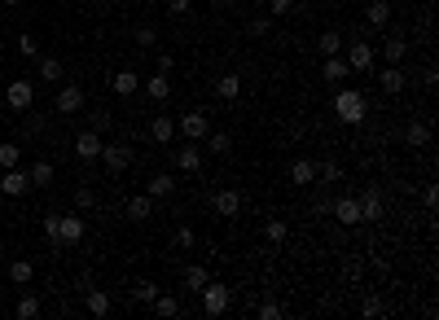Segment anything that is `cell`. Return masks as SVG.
<instances>
[{"label":"cell","instance_id":"obj_26","mask_svg":"<svg viewBox=\"0 0 439 320\" xmlns=\"http://www.w3.org/2000/svg\"><path fill=\"white\" fill-rule=\"evenodd\" d=\"M62 75H66L62 57H40V79L44 84H62Z\"/></svg>","mask_w":439,"mask_h":320},{"label":"cell","instance_id":"obj_46","mask_svg":"<svg viewBox=\"0 0 439 320\" xmlns=\"http://www.w3.org/2000/svg\"><path fill=\"white\" fill-rule=\"evenodd\" d=\"M132 35H136V44H145V49H150V44H154V40H159V31H154V27H150V22H141V27H136Z\"/></svg>","mask_w":439,"mask_h":320},{"label":"cell","instance_id":"obj_18","mask_svg":"<svg viewBox=\"0 0 439 320\" xmlns=\"http://www.w3.org/2000/svg\"><path fill=\"white\" fill-rule=\"evenodd\" d=\"M150 140H159V145H172V140H176V118H167V114L150 118Z\"/></svg>","mask_w":439,"mask_h":320},{"label":"cell","instance_id":"obj_1","mask_svg":"<svg viewBox=\"0 0 439 320\" xmlns=\"http://www.w3.org/2000/svg\"><path fill=\"white\" fill-rule=\"evenodd\" d=\"M84 220L79 215H44V237H49L53 246H75L84 242Z\"/></svg>","mask_w":439,"mask_h":320},{"label":"cell","instance_id":"obj_37","mask_svg":"<svg viewBox=\"0 0 439 320\" xmlns=\"http://www.w3.org/2000/svg\"><path fill=\"white\" fill-rule=\"evenodd\" d=\"M150 307H154L159 316H181V299H172V294H159Z\"/></svg>","mask_w":439,"mask_h":320},{"label":"cell","instance_id":"obj_14","mask_svg":"<svg viewBox=\"0 0 439 320\" xmlns=\"http://www.w3.org/2000/svg\"><path fill=\"white\" fill-rule=\"evenodd\" d=\"M123 211H127V220H132V224H145V220L154 215V198H150V193H132Z\"/></svg>","mask_w":439,"mask_h":320},{"label":"cell","instance_id":"obj_25","mask_svg":"<svg viewBox=\"0 0 439 320\" xmlns=\"http://www.w3.org/2000/svg\"><path fill=\"white\" fill-rule=\"evenodd\" d=\"M216 97L220 101H237V97H242V79H237V75H220L216 79Z\"/></svg>","mask_w":439,"mask_h":320},{"label":"cell","instance_id":"obj_53","mask_svg":"<svg viewBox=\"0 0 439 320\" xmlns=\"http://www.w3.org/2000/svg\"><path fill=\"white\" fill-rule=\"evenodd\" d=\"M189 5H194V0H167V9H172V14H189Z\"/></svg>","mask_w":439,"mask_h":320},{"label":"cell","instance_id":"obj_17","mask_svg":"<svg viewBox=\"0 0 439 320\" xmlns=\"http://www.w3.org/2000/svg\"><path fill=\"white\" fill-rule=\"evenodd\" d=\"M378 88L396 97V92H405V88H409V75H405V70H400V66H387L382 75H378Z\"/></svg>","mask_w":439,"mask_h":320},{"label":"cell","instance_id":"obj_30","mask_svg":"<svg viewBox=\"0 0 439 320\" xmlns=\"http://www.w3.org/2000/svg\"><path fill=\"white\" fill-rule=\"evenodd\" d=\"M40 307H44V303L35 299V294H22V299L14 303V316H18V320H35V316H40Z\"/></svg>","mask_w":439,"mask_h":320},{"label":"cell","instance_id":"obj_43","mask_svg":"<svg viewBox=\"0 0 439 320\" xmlns=\"http://www.w3.org/2000/svg\"><path fill=\"white\" fill-rule=\"evenodd\" d=\"M22 127H27V136H40L44 127H49V118H44V114H35V110H27V123H22Z\"/></svg>","mask_w":439,"mask_h":320},{"label":"cell","instance_id":"obj_4","mask_svg":"<svg viewBox=\"0 0 439 320\" xmlns=\"http://www.w3.org/2000/svg\"><path fill=\"white\" fill-rule=\"evenodd\" d=\"M5 101H9V110L27 114V110H31V101H35V84H31V79H14V84L5 88Z\"/></svg>","mask_w":439,"mask_h":320},{"label":"cell","instance_id":"obj_45","mask_svg":"<svg viewBox=\"0 0 439 320\" xmlns=\"http://www.w3.org/2000/svg\"><path fill=\"white\" fill-rule=\"evenodd\" d=\"M75 206L79 211H92V206H97V193H92V189H75Z\"/></svg>","mask_w":439,"mask_h":320},{"label":"cell","instance_id":"obj_5","mask_svg":"<svg viewBox=\"0 0 439 320\" xmlns=\"http://www.w3.org/2000/svg\"><path fill=\"white\" fill-rule=\"evenodd\" d=\"M101 162H105V171H127L136 162V153H132V145H123V140H119V145H105L101 149Z\"/></svg>","mask_w":439,"mask_h":320},{"label":"cell","instance_id":"obj_33","mask_svg":"<svg viewBox=\"0 0 439 320\" xmlns=\"http://www.w3.org/2000/svg\"><path fill=\"white\" fill-rule=\"evenodd\" d=\"M207 149L216 153V158H224V153L233 149V136L229 132H207Z\"/></svg>","mask_w":439,"mask_h":320},{"label":"cell","instance_id":"obj_20","mask_svg":"<svg viewBox=\"0 0 439 320\" xmlns=\"http://www.w3.org/2000/svg\"><path fill=\"white\" fill-rule=\"evenodd\" d=\"M382 57H387L391 66H400V62L409 57V40H405V35H391V40L382 44Z\"/></svg>","mask_w":439,"mask_h":320},{"label":"cell","instance_id":"obj_42","mask_svg":"<svg viewBox=\"0 0 439 320\" xmlns=\"http://www.w3.org/2000/svg\"><path fill=\"white\" fill-rule=\"evenodd\" d=\"M110 123H114V114H110V110H92V114H88V127H92V132H105Z\"/></svg>","mask_w":439,"mask_h":320},{"label":"cell","instance_id":"obj_28","mask_svg":"<svg viewBox=\"0 0 439 320\" xmlns=\"http://www.w3.org/2000/svg\"><path fill=\"white\" fill-rule=\"evenodd\" d=\"M360 220H382V193L369 189V193L360 198Z\"/></svg>","mask_w":439,"mask_h":320},{"label":"cell","instance_id":"obj_56","mask_svg":"<svg viewBox=\"0 0 439 320\" xmlns=\"http://www.w3.org/2000/svg\"><path fill=\"white\" fill-rule=\"evenodd\" d=\"M79 5H88V0H79Z\"/></svg>","mask_w":439,"mask_h":320},{"label":"cell","instance_id":"obj_34","mask_svg":"<svg viewBox=\"0 0 439 320\" xmlns=\"http://www.w3.org/2000/svg\"><path fill=\"white\" fill-rule=\"evenodd\" d=\"M31 277H35V264H27V259H18V264H9V281H14V286H27Z\"/></svg>","mask_w":439,"mask_h":320},{"label":"cell","instance_id":"obj_11","mask_svg":"<svg viewBox=\"0 0 439 320\" xmlns=\"http://www.w3.org/2000/svg\"><path fill=\"white\" fill-rule=\"evenodd\" d=\"M27 189H31V175H27V171L9 167L5 175H0V193H5V198H22Z\"/></svg>","mask_w":439,"mask_h":320},{"label":"cell","instance_id":"obj_22","mask_svg":"<svg viewBox=\"0 0 439 320\" xmlns=\"http://www.w3.org/2000/svg\"><path fill=\"white\" fill-rule=\"evenodd\" d=\"M347 75H351V66H347V57H343V53L325 57V79H329V84H343Z\"/></svg>","mask_w":439,"mask_h":320},{"label":"cell","instance_id":"obj_47","mask_svg":"<svg viewBox=\"0 0 439 320\" xmlns=\"http://www.w3.org/2000/svg\"><path fill=\"white\" fill-rule=\"evenodd\" d=\"M360 312H365V316H387V303H382V299H365Z\"/></svg>","mask_w":439,"mask_h":320},{"label":"cell","instance_id":"obj_13","mask_svg":"<svg viewBox=\"0 0 439 320\" xmlns=\"http://www.w3.org/2000/svg\"><path fill=\"white\" fill-rule=\"evenodd\" d=\"M329 211L338 215V224H343V228L360 224V202H356V198H334V202H329Z\"/></svg>","mask_w":439,"mask_h":320},{"label":"cell","instance_id":"obj_8","mask_svg":"<svg viewBox=\"0 0 439 320\" xmlns=\"http://www.w3.org/2000/svg\"><path fill=\"white\" fill-rule=\"evenodd\" d=\"M211 211L224 215V220H233L237 211H242V193H237V189H220V193H211Z\"/></svg>","mask_w":439,"mask_h":320},{"label":"cell","instance_id":"obj_35","mask_svg":"<svg viewBox=\"0 0 439 320\" xmlns=\"http://www.w3.org/2000/svg\"><path fill=\"white\" fill-rule=\"evenodd\" d=\"M18 162H22V149L14 145V140H5V145H0V171L18 167Z\"/></svg>","mask_w":439,"mask_h":320},{"label":"cell","instance_id":"obj_32","mask_svg":"<svg viewBox=\"0 0 439 320\" xmlns=\"http://www.w3.org/2000/svg\"><path fill=\"white\" fill-rule=\"evenodd\" d=\"M27 175H31V189H49L53 184V162H35Z\"/></svg>","mask_w":439,"mask_h":320},{"label":"cell","instance_id":"obj_55","mask_svg":"<svg viewBox=\"0 0 439 320\" xmlns=\"http://www.w3.org/2000/svg\"><path fill=\"white\" fill-rule=\"evenodd\" d=\"M224 5H237V0H224Z\"/></svg>","mask_w":439,"mask_h":320},{"label":"cell","instance_id":"obj_6","mask_svg":"<svg viewBox=\"0 0 439 320\" xmlns=\"http://www.w3.org/2000/svg\"><path fill=\"white\" fill-rule=\"evenodd\" d=\"M176 132H185L189 140H207V132H211V118H207L203 110H189L185 118H176Z\"/></svg>","mask_w":439,"mask_h":320},{"label":"cell","instance_id":"obj_38","mask_svg":"<svg viewBox=\"0 0 439 320\" xmlns=\"http://www.w3.org/2000/svg\"><path fill=\"white\" fill-rule=\"evenodd\" d=\"M316 49H321L325 57H334V53H343V35H338V31H325V35H321V44H316Z\"/></svg>","mask_w":439,"mask_h":320},{"label":"cell","instance_id":"obj_36","mask_svg":"<svg viewBox=\"0 0 439 320\" xmlns=\"http://www.w3.org/2000/svg\"><path fill=\"white\" fill-rule=\"evenodd\" d=\"M286 233H290V224H286V220H268V224H264V237H268L272 246L286 242Z\"/></svg>","mask_w":439,"mask_h":320},{"label":"cell","instance_id":"obj_2","mask_svg":"<svg viewBox=\"0 0 439 320\" xmlns=\"http://www.w3.org/2000/svg\"><path fill=\"white\" fill-rule=\"evenodd\" d=\"M334 114L343 118V123H365V114H369V101H365V92L360 88H338V97H334Z\"/></svg>","mask_w":439,"mask_h":320},{"label":"cell","instance_id":"obj_52","mask_svg":"<svg viewBox=\"0 0 439 320\" xmlns=\"http://www.w3.org/2000/svg\"><path fill=\"white\" fill-rule=\"evenodd\" d=\"M172 66H176V57H172V53H159V75H167Z\"/></svg>","mask_w":439,"mask_h":320},{"label":"cell","instance_id":"obj_3","mask_svg":"<svg viewBox=\"0 0 439 320\" xmlns=\"http://www.w3.org/2000/svg\"><path fill=\"white\" fill-rule=\"evenodd\" d=\"M198 294H203V316H224V312H229V303H233V290L220 286V281H207Z\"/></svg>","mask_w":439,"mask_h":320},{"label":"cell","instance_id":"obj_21","mask_svg":"<svg viewBox=\"0 0 439 320\" xmlns=\"http://www.w3.org/2000/svg\"><path fill=\"white\" fill-rule=\"evenodd\" d=\"M110 88L119 92V97H132V92H141V79H136V70H119V75L110 79Z\"/></svg>","mask_w":439,"mask_h":320},{"label":"cell","instance_id":"obj_7","mask_svg":"<svg viewBox=\"0 0 439 320\" xmlns=\"http://www.w3.org/2000/svg\"><path fill=\"white\" fill-rule=\"evenodd\" d=\"M101 149H105V140H101V132H92V127H84V132L75 136V153H79L84 162H97Z\"/></svg>","mask_w":439,"mask_h":320},{"label":"cell","instance_id":"obj_24","mask_svg":"<svg viewBox=\"0 0 439 320\" xmlns=\"http://www.w3.org/2000/svg\"><path fill=\"white\" fill-rule=\"evenodd\" d=\"M207 281H211V268H203V264H189V268H185V290H189V294H198Z\"/></svg>","mask_w":439,"mask_h":320},{"label":"cell","instance_id":"obj_49","mask_svg":"<svg viewBox=\"0 0 439 320\" xmlns=\"http://www.w3.org/2000/svg\"><path fill=\"white\" fill-rule=\"evenodd\" d=\"M360 259H347V264H343V277H347V281H360Z\"/></svg>","mask_w":439,"mask_h":320},{"label":"cell","instance_id":"obj_12","mask_svg":"<svg viewBox=\"0 0 439 320\" xmlns=\"http://www.w3.org/2000/svg\"><path fill=\"white\" fill-rule=\"evenodd\" d=\"M374 53H378V49H374L369 40H356L351 49H347V66H351V70H374Z\"/></svg>","mask_w":439,"mask_h":320},{"label":"cell","instance_id":"obj_48","mask_svg":"<svg viewBox=\"0 0 439 320\" xmlns=\"http://www.w3.org/2000/svg\"><path fill=\"white\" fill-rule=\"evenodd\" d=\"M268 27H272V18H251V22H246L251 35H268Z\"/></svg>","mask_w":439,"mask_h":320},{"label":"cell","instance_id":"obj_23","mask_svg":"<svg viewBox=\"0 0 439 320\" xmlns=\"http://www.w3.org/2000/svg\"><path fill=\"white\" fill-rule=\"evenodd\" d=\"M365 22L382 31L387 22H391V5H387V0H369V9H365Z\"/></svg>","mask_w":439,"mask_h":320},{"label":"cell","instance_id":"obj_16","mask_svg":"<svg viewBox=\"0 0 439 320\" xmlns=\"http://www.w3.org/2000/svg\"><path fill=\"white\" fill-rule=\"evenodd\" d=\"M84 312H88V316H97V320H101V316H110V312H114L110 294H105V290H88V294H84Z\"/></svg>","mask_w":439,"mask_h":320},{"label":"cell","instance_id":"obj_15","mask_svg":"<svg viewBox=\"0 0 439 320\" xmlns=\"http://www.w3.org/2000/svg\"><path fill=\"white\" fill-rule=\"evenodd\" d=\"M145 193L154 198V202H167V198H176V180L167 171H159V175H150V184H145Z\"/></svg>","mask_w":439,"mask_h":320},{"label":"cell","instance_id":"obj_27","mask_svg":"<svg viewBox=\"0 0 439 320\" xmlns=\"http://www.w3.org/2000/svg\"><path fill=\"white\" fill-rule=\"evenodd\" d=\"M141 88H145V97H150V101H167V97H172V84H167V75H154V79H145Z\"/></svg>","mask_w":439,"mask_h":320},{"label":"cell","instance_id":"obj_29","mask_svg":"<svg viewBox=\"0 0 439 320\" xmlns=\"http://www.w3.org/2000/svg\"><path fill=\"white\" fill-rule=\"evenodd\" d=\"M159 281H145V277H141V281H132V303H154V299H159Z\"/></svg>","mask_w":439,"mask_h":320},{"label":"cell","instance_id":"obj_51","mask_svg":"<svg viewBox=\"0 0 439 320\" xmlns=\"http://www.w3.org/2000/svg\"><path fill=\"white\" fill-rule=\"evenodd\" d=\"M268 9H272V18H281V14H290V9H294V0H268Z\"/></svg>","mask_w":439,"mask_h":320},{"label":"cell","instance_id":"obj_44","mask_svg":"<svg viewBox=\"0 0 439 320\" xmlns=\"http://www.w3.org/2000/svg\"><path fill=\"white\" fill-rule=\"evenodd\" d=\"M172 242H176V246H181V250H189V246H194V242H198V233H194V228H185V224H181V228H176V233H172Z\"/></svg>","mask_w":439,"mask_h":320},{"label":"cell","instance_id":"obj_54","mask_svg":"<svg viewBox=\"0 0 439 320\" xmlns=\"http://www.w3.org/2000/svg\"><path fill=\"white\" fill-rule=\"evenodd\" d=\"M0 5H18V0H0Z\"/></svg>","mask_w":439,"mask_h":320},{"label":"cell","instance_id":"obj_10","mask_svg":"<svg viewBox=\"0 0 439 320\" xmlns=\"http://www.w3.org/2000/svg\"><path fill=\"white\" fill-rule=\"evenodd\" d=\"M172 162H176L181 171H189V175L203 171V145H198V140H189L185 149H176V153H172Z\"/></svg>","mask_w":439,"mask_h":320},{"label":"cell","instance_id":"obj_40","mask_svg":"<svg viewBox=\"0 0 439 320\" xmlns=\"http://www.w3.org/2000/svg\"><path fill=\"white\" fill-rule=\"evenodd\" d=\"M316 175H321L325 184H338L343 180V167H338V162H316Z\"/></svg>","mask_w":439,"mask_h":320},{"label":"cell","instance_id":"obj_39","mask_svg":"<svg viewBox=\"0 0 439 320\" xmlns=\"http://www.w3.org/2000/svg\"><path fill=\"white\" fill-rule=\"evenodd\" d=\"M18 53L27 57V62H40V44H35V35H18Z\"/></svg>","mask_w":439,"mask_h":320},{"label":"cell","instance_id":"obj_41","mask_svg":"<svg viewBox=\"0 0 439 320\" xmlns=\"http://www.w3.org/2000/svg\"><path fill=\"white\" fill-rule=\"evenodd\" d=\"M281 316H286V303H277V299L259 303V320H281Z\"/></svg>","mask_w":439,"mask_h":320},{"label":"cell","instance_id":"obj_19","mask_svg":"<svg viewBox=\"0 0 439 320\" xmlns=\"http://www.w3.org/2000/svg\"><path fill=\"white\" fill-rule=\"evenodd\" d=\"M290 180L299 184V189H307V184L316 180V162H312V158H294V167H290Z\"/></svg>","mask_w":439,"mask_h":320},{"label":"cell","instance_id":"obj_31","mask_svg":"<svg viewBox=\"0 0 439 320\" xmlns=\"http://www.w3.org/2000/svg\"><path fill=\"white\" fill-rule=\"evenodd\" d=\"M405 140H409L413 149L431 145V123H409V127H405Z\"/></svg>","mask_w":439,"mask_h":320},{"label":"cell","instance_id":"obj_9","mask_svg":"<svg viewBox=\"0 0 439 320\" xmlns=\"http://www.w3.org/2000/svg\"><path fill=\"white\" fill-rule=\"evenodd\" d=\"M84 110V88H75V84H62L57 88V114H79Z\"/></svg>","mask_w":439,"mask_h":320},{"label":"cell","instance_id":"obj_50","mask_svg":"<svg viewBox=\"0 0 439 320\" xmlns=\"http://www.w3.org/2000/svg\"><path fill=\"white\" fill-rule=\"evenodd\" d=\"M422 202L431 206V211L439 206V184H426V189H422Z\"/></svg>","mask_w":439,"mask_h":320}]
</instances>
